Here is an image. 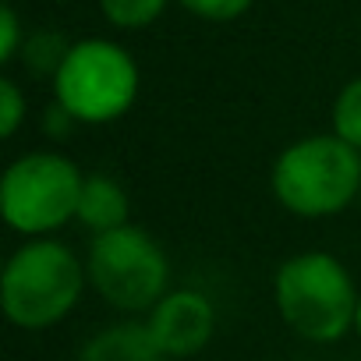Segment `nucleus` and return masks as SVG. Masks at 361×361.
<instances>
[{
  "instance_id": "1",
  "label": "nucleus",
  "mask_w": 361,
  "mask_h": 361,
  "mask_svg": "<svg viewBox=\"0 0 361 361\" xmlns=\"http://www.w3.org/2000/svg\"><path fill=\"white\" fill-rule=\"evenodd\" d=\"M89 287L85 259L57 238H29L18 245L0 273V308L8 322L43 333L64 322Z\"/></svg>"
},
{
  "instance_id": "2",
  "label": "nucleus",
  "mask_w": 361,
  "mask_h": 361,
  "mask_svg": "<svg viewBox=\"0 0 361 361\" xmlns=\"http://www.w3.org/2000/svg\"><path fill=\"white\" fill-rule=\"evenodd\" d=\"M269 192L298 220H329L361 195V152L333 131L305 135L273 159Z\"/></svg>"
},
{
  "instance_id": "3",
  "label": "nucleus",
  "mask_w": 361,
  "mask_h": 361,
  "mask_svg": "<svg viewBox=\"0 0 361 361\" xmlns=\"http://www.w3.org/2000/svg\"><path fill=\"white\" fill-rule=\"evenodd\" d=\"M361 290L329 252H298L273 273V305L283 326L308 343H336L354 333Z\"/></svg>"
},
{
  "instance_id": "4",
  "label": "nucleus",
  "mask_w": 361,
  "mask_h": 361,
  "mask_svg": "<svg viewBox=\"0 0 361 361\" xmlns=\"http://www.w3.org/2000/svg\"><path fill=\"white\" fill-rule=\"evenodd\" d=\"M85 170L57 149H32L8 163L0 177V216L29 238H54L78 216Z\"/></svg>"
},
{
  "instance_id": "5",
  "label": "nucleus",
  "mask_w": 361,
  "mask_h": 361,
  "mask_svg": "<svg viewBox=\"0 0 361 361\" xmlns=\"http://www.w3.org/2000/svg\"><path fill=\"white\" fill-rule=\"evenodd\" d=\"M142 92V71L135 57L114 39L71 43L57 75L54 99L85 128H103L131 114Z\"/></svg>"
},
{
  "instance_id": "6",
  "label": "nucleus",
  "mask_w": 361,
  "mask_h": 361,
  "mask_svg": "<svg viewBox=\"0 0 361 361\" xmlns=\"http://www.w3.org/2000/svg\"><path fill=\"white\" fill-rule=\"evenodd\" d=\"M89 287L124 315H149V308L170 290V259L163 245L128 224L110 234H99L85 248Z\"/></svg>"
},
{
  "instance_id": "7",
  "label": "nucleus",
  "mask_w": 361,
  "mask_h": 361,
  "mask_svg": "<svg viewBox=\"0 0 361 361\" xmlns=\"http://www.w3.org/2000/svg\"><path fill=\"white\" fill-rule=\"evenodd\" d=\"M145 333L170 361L195 357L216 333V305L206 290L170 287L145 315Z\"/></svg>"
},
{
  "instance_id": "8",
  "label": "nucleus",
  "mask_w": 361,
  "mask_h": 361,
  "mask_svg": "<svg viewBox=\"0 0 361 361\" xmlns=\"http://www.w3.org/2000/svg\"><path fill=\"white\" fill-rule=\"evenodd\" d=\"M75 224L89 231V238L110 234L117 227L131 224V199L128 188L114 173H85V188L78 199V216Z\"/></svg>"
},
{
  "instance_id": "9",
  "label": "nucleus",
  "mask_w": 361,
  "mask_h": 361,
  "mask_svg": "<svg viewBox=\"0 0 361 361\" xmlns=\"http://www.w3.org/2000/svg\"><path fill=\"white\" fill-rule=\"evenodd\" d=\"M75 361H170L159 354L152 336L145 333V322H117L99 329Z\"/></svg>"
},
{
  "instance_id": "10",
  "label": "nucleus",
  "mask_w": 361,
  "mask_h": 361,
  "mask_svg": "<svg viewBox=\"0 0 361 361\" xmlns=\"http://www.w3.org/2000/svg\"><path fill=\"white\" fill-rule=\"evenodd\" d=\"M329 131L361 152V75L336 92L329 110Z\"/></svg>"
},
{
  "instance_id": "11",
  "label": "nucleus",
  "mask_w": 361,
  "mask_h": 361,
  "mask_svg": "<svg viewBox=\"0 0 361 361\" xmlns=\"http://www.w3.org/2000/svg\"><path fill=\"white\" fill-rule=\"evenodd\" d=\"M170 0H99V11L114 29H145L152 25Z\"/></svg>"
},
{
  "instance_id": "12",
  "label": "nucleus",
  "mask_w": 361,
  "mask_h": 361,
  "mask_svg": "<svg viewBox=\"0 0 361 361\" xmlns=\"http://www.w3.org/2000/svg\"><path fill=\"white\" fill-rule=\"evenodd\" d=\"M29 117V99L15 78H0V138H15Z\"/></svg>"
},
{
  "instance_id": "13",
  "label": "nucleus",
  "mask_w": 361,
  "mask_h": 361,
  "mask_svg": "<svg viewBox=\"0 0 361 361\" xmlns=\"http://www.w3.org/2000/svg\"><path fill=\"white\" fill-rule=\"evenodd\" d=\"M64 54H68V47L61 43V39H54V36H29L25 39V61L32 64V71H39V75H57V68H61V61H64Z\"/></svg>"
},
{
  "instance_id": "14",
  "label": "nucleus",
  "mask_w": 361,
  "mask_h": 361,
  "mask_svg": "<svg viewBox=\"0 0 361 361\" xmlns=\"http://www.w3.org/2000/svg\"><path fill=\"white\" fill-rule=\"evenodd\" d=\"M255 0H180V8L206 18V22H234L241 18Z\"/></svg>"
},
{
  "instance_id": "15",
  "label": "nucleus",
  "mask_w": 361,
  "mask_h": 361,
  "mask_svg": "<svg viewBox=\"0 0 361 361\" xmlns=\"http://www.w3.org/2000/svg\"><path fill=\"white\" fill-rule=\"evenodd\" d=\"M18 50H25L22 47V25H18L15 8L4 4V8H0V61L11 64L18 57Z\"/></svg>"
},
{
  "instance_id": "16",
  "label": "nucleus",
  "mask_w": 361,
  "mask_h": 361,
  "mask_svg": "<svg viewBox=\"0 0 361 361\" xmlns=\"http://www.w3.org/2000/svg\"><path fill=\"white\" fill-rule=\"evenodd\" d=\"M43 128H47V135L50 138H68L71 135V128H78V121L54 99L50 106H47V114H43Z\"/></svg>"
},
{
  "instance_id": "17",
  "label": "nucleus",
  "mask_w": 361,
  "mask_h": 361,
  "mask_svg": "<svg viewBox=\"0 0 361 361\" xmlns=\"http://www.w3.org/2000/svg\"><path fill=\"white\" fill-rule=\"evenodd\" d=\"M354 336L361 340V298H357V312H354Z\"/></svg>"
},
{
  "instance_id": "18",
  "label": "nucleus",
  "mask_w": 361,
  "mask_h": 361,
  "mask_svg": "<svg viewBox=\"0 0 361 361\" xmlns=\"http://www.w3.org/2000/svg\"><path fill=\"white\" fill-rule=\"evenodd\" d=\"M357 206H361V195H357Z\"/></svg>"
}]
</instances>
